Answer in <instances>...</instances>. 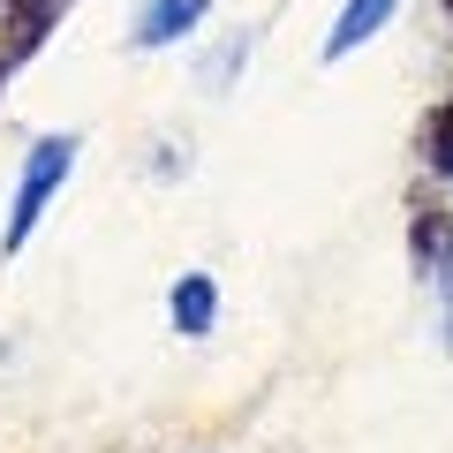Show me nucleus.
Here are the masks:
<instances>
[{"label":"nucleus","instance_id":"1","mask_svg":"<svg viewBox=\"0 0 453 453\" xmlns=\"http://www.w3.org/2000/svg\"><path fill=\"white\" fill-rule=\"evenodd\" d=\"M68 166V144H38V166H31V181H23V211H16V234L38 219V204H46V189H53V174Z\"/></svg>","mask_w":453,"mask_h":453},{"label":"nucleus","instance_id":"4","mask_svg":"<svg viewBox=\"0 0 453 453\" xmlns=\"http://www.w3.org/2000/svg\"><path fill=\"white\" fill-rule=\"evenodd\" d=\"M446 8H453V0H446Z\"/></svg>","mask_w":453,"mask_h":453},{"label":"nucleus","instance_id":"3","mask_svg":"<svg viewBox=\"0 0 453 453\" xmlns=\"http://www.w3.org/2000/svg\"><path fill=\"white\" fill-rule=\"evenodd\" d=\"M189 16H196V0H159V8H151V31H144V38H174L166 23H189Z\"/></svg>","mask_w":453,"mask_h":453},{"label":"nucleus","instance_id":"2","mask_svg":"<svg viewBox=\"0 0 453 453\" xmlns=\"http://www.w3.org/2000/svg\"><path fill=\"white\" fill-rule=\"evenodd\" d=\"M378 8H386V0H356V8H348V23H340V38H333V53H348V46H356V38H371Z\"/></svg>","mask_w":453,"mask_h":453}]
</instances>
